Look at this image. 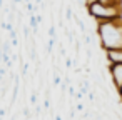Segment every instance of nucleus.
<instances>
[{"label": "nucleus", "mask_w": 122, "mask_h": 120, "mask_svg": "<svg viewBox=\"0 0 122 120\" xmlns=\"http://www.w3.org/2000/svg\"><path fill=\"white\" fill-rule=\"evenodd\" d=\"M95 32L104 50L122 48V19L110 22H97Z\"/></svg>", "instance_id": "obj_1"}, {"label": "nucleus", "mask_w": 122, "mask_h": 120, "mask_svg": "<svg viewBox=\"0 0 122 120\" xmlns=\"http://www.w3.org/2000/svg\"><path fill=\"white\" fill-rule=\"evenodd\" d=\"M89 15L95 20V22H110V20H119L122 19V10L120 7H114V5H102L99 2L92 4L87 7Z\"/></svg>", "instance_id": "obj_2"}, {"label": "nucleus", "mask_w": 122, "mask_h": 120, "mask_svg": "<svg viewBox=\"0 0 122 120\" xmlns=\"http://www.w3.org/2000/svg\"><path fill=\"white\" fill-rule=\"evenodd\" d=\"M109 73H110L114 87L115 88L122 87V63H112V65H109Z\"/></svg>", "instance_id": "obj_3"}, {"label": "nucleus", "mask_w": 122, "mask_h": 120, "mask_svg": "<svg viewBox=\"0 0 122 120\" xmlns=\"http://www.w3.org/2000/svg\"><path fill=\"white\" fill-rule=\"evenodd\" d=\"M105 58H107L109 65H112V63H122V48L105 50Z\"/></svg>", "instance_id": "obj_4"}, {"label": "nucleus", "mask_w": 122, "mask_h": 120, "mask_svg": "<svg viewBox=\"0 0 122 120\" xmlns=\"http://www.w3.org/2000/svg\"><path fill=\"white\" fill-rule=\"evenodd\" d=\"M99 4L102 5H114V7H122V2L120 0H97Z\"/></svg>", "instance_id": "obj_5"}, {"label": "nucleus", "mask_w": 122, "mask_h": 120, "mask_svg": "<svg viewBox=\"0 0 122 120\" xmlns=\"http://www.w3.org/2000/svg\"><path fill=\"white\" fill-rule=\"evenodd\" d=\"M29 25H30L34 30H37V25H39V24H37V17H35V15H30V24H29Z\"/></svg>", "instance_id": "obj_6"}, {"label": "nucleus", "mask_w": 122, "mask_h": 120, "mask_svg": "<svg viewBox=\"0 0 122 120\" xmlns=\"http://www.w3.org/2000/svg\"><path fill=\"white\" fill-rule=\"evenodd\" d=\"M65 19H67V20H70V19H72V9H70V7H67V9H65Z\"/></svg>", "instance_id": "obj_7"}, {"label": "nucleus", "mask_w": 122, "mask_h": 120, "mask_svg": "<svg viewBox=\"0 0 122 120\" xmlns=\"http://www.w3.org/2000/svg\"><path fill=\"white\" fill-rule=\"evenodd\" d=\"M49 37H50V38H55V27H54V25L49 29Z\"/></svg>", "instance_id": "obj_8"}, {"label": "nucleus", "mask_w": 122, "mask_h": 120, "mask_svg": "<svg viewBox=\"0 0 122 120\" xmlns=\"http://www.w3.org/2000/svg\"><path fill=\"white\" fill-rule=\"evenodd\" d=\"M97 0H84V5H85V9L89 7V5H92V4H95Z\"/></svg>", "instance_id": "obj_9"}, {"label": "nucleus", "mask_w": 122, "mask_h": 120, "mask_svg": "<svg viewBox=\"0 0 122 120\" xmlns=\"http://www.w3.org/2000/svg\"><path fill=\"white\" fill-rule=\"evenodd\" d=\"M27 10H29V12H34V4L27 2Z\"/></svg>", "instance_id": "obj_10"}, {"label": "nucleus", "mask_w": 122, "mask_h": 120, "mask_svg": "<svg viewBox=\"0 0 122 120\" xmlns=\"http://www.w3.org/2000/svg\"><path fill=\"white\" fill-rule=\"evenodd\" d=\"M59 83H60V77L55 75V77H54V85H59Z\"/></svg>", "instance_id": "obj_11"}, {"label": "nucleus", "mask_w": 122, "mask_h": 120, "mask_svg": "<svg viewBox=\"0 0 122 120\" xmlns=\"http://www.w3.org/2000/svg\"><path fill=\"white\" fill-rule=\"evenodd\" d=\"M65 67H67V68H70V67H72V60H70V58H67V60H65Z\"/></svg>", "instance_id": "obj_12"}, {"label": "nucleus", "mask_w": 122, "mask_h": 120, "mask_svg": "<svg viewBox=\"0 0 122 120\" xmlns=\"http://www.w3.org/2000/svg\"><path fill=\"white\" fill-rule=\"evenodd\" d=\"M12 45H14V47H17V45H19V40H17V37H15V38H12Z\"/></svg>", "instance_id": "obj_13"}, {"label": "nucleus", "mask_w": 122, "mask_h": 120, "mask_svg": "<svg viewBox=\"0 0 122 120\" xmlns=\"http://www.w3.org/2000/svg\"><path fill=\"white\" fill-rule=\"evenodd\" d=\"M77 110L82 112V110H84V103H77Z\"/></svg>", "instance_id": "obj_14"}, {"label": "nucleus", "mask_w": 122, "mask_h": 120, "mask_svg": "<svg viewBox=\"0 0 122 120\" xmlns=\"http://www.w3.org/2000/svg\"><path fill=\"white\" fill-rule=\"evenodd\" d=\"M5 117V110L4 108H0V118H4Z\"/></svg>", "instance_id": "obj_15"}, {"label": "nucleus", "mask_w": 122, "mask_h": 120, "mask_svg": "<svg viewBox=\"0 0 122 120\" xmlns=\"http://www.w3.org/2000/svg\"><path fill=\"white\" fill-rule=\"evenodd\" d=\"M35 100H37V97H35V95H32V97H30V102H32V103H35Z\"/></svg>", "instance_id": "obj_16"}, {"label": "nucleus", "mask_w": 122, "mask_h": 120, "mask_svg": "<svg viewBox=\"0 0 122 120\" xmlns=\"http://www.w3.org/2000/svg\"><path fill=\"white\" fill-rule=\"evenodd\" d=\"M117 92H119V95H120V100H122V87H119V88H117Z\"/></svg>", "instance_id": "obj_17"}, {"label": "nucleus", "mask_w": 122, "mask_h": 120, "mask_svg": "<svg viewBox=\"0 0 122 120\" xmlns=\"http://www.w3.org/2000/svg\"><path fill=\"white\" fill-rule=\"evenodd\" d=\"M0 73H2V75H5V73H7V70H5V68H0Z\"/></svg>", "instance_id": "obj_18"}, {"label": "nucleus", "mask_w": 122, "mask_h": 120, "mask_svg": "<svg viewBox=\"0 0 122 120\" xmlns=\"http://www.w3.org/2000/svg\"><path fill=\"white\" fill-rule=\"evenodd\" d=\"M2 5H4V0H0V7H2Z\"/></svg>", "instance_id": "obj_19"}, {"label": "nucleus", "mask_w": 122, "mask_h": 120, "mask_svg": "<svg viewBox=\"0 0 122 120\" xmlns=\"http://www.w3.org/2000/svg\"><path fill=\"white\" fill-rule=\"evenodd\" d=\"M55 120H62V118H60V117H55Z\"/></svg>", "instance_id": "obj_20"}, {"label": "nucleus", "mask_w": 122, "mask_h": 120, "mask_svg": "<svg viewBox=\"0 0 122 120\" xmlns=\"http://www.w3.org/2000/svg\"><path fill=\"white\" fill-rule=\"evenodd\" d=\"M35 4H40V0H35Z\"/></svg>", "instance_id": "obj_21"}, {"label": "nucleus", "mask_w": 122, "mask_h": 120, "mask_svg": "<svg viewBox=\"0 0 122 120\" xmlns=\"http://www.w3.org/2000/svg\"><path fill=\"white\" fill-rule=\"evenodd\" d=\"M2 77H4V75H2V73H0V80H2Z\"/></svg>", "instance_id": "obj_22"}, {"label": "nucleus", "mask_w": 122, "mask_h": 120, "mask_svg": "<svg viewBox=\"0 0 122 120\" xmlns=\"http://www.w3.org/2000/svg\"><path fill=\"white\" fill-rule=\"evenodd\" d=\"M0 120H2V118H0Z\"/></svg>", "instance_id": "obj_23"}, {"label": "nucleus", "mask_w": 122, "mask_h": 120, "mask_svg": "<svg viewBox=\"0 0 122 120\" xmlns=\"http://www.w3.org/2000/svg\"><path fill=\"white\" fill-rule=\"evenodd\" d=\"M25 120H27V118H25Z\"/></svg>", "instance_id": "obj_24"}]
</instances>
